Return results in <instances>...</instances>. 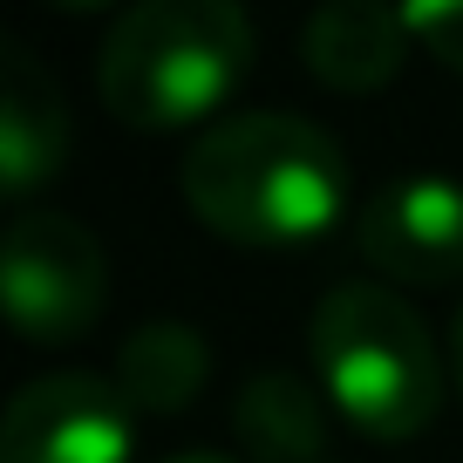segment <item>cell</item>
Returning <instances> with one entry per match:
<instances>
[{"label": "cell", "mask_w": 463, "mask_h": 463, "mask_svg": "<svg viewBox=\"0 0 463 463\" xmlns=\"http://www.w3.org/2000/svg\"><path fill=\"white\" fill-rule=\"evenodd\" d=\"M177 184L198 225L232 246H307L341 218L347 164L320 123L287 109H246L218 116L191 144Z\"/></svg>", "instance_id": "6da1fadb"}, {"label": "cell", "mask_w": 463, "mask_h": 463, "mask_svg": "<svg viewBox=\"0 0 463 463\" xmlns=\"http://www.w3.org/2000/svg\"><path fill=\"white\" fill-rule=\"evenodd\" d=\"M327 409L368 443H416L443 409V362L422 314L382 279L327 287L307 327Z\"/></svg>", "instance_id": "7a4b0ae2"}, {"label": "cell", "mask_w": 463, "mask_h": 463, "mask_svg": "<svg viewBox=\"0 0 463 463\" xmlns=\"http://www.w3.org/2000/svg\"><path fill=\"white\" fill-rule=\"evenodd\" d=\"M252 69V21L232 0H144L96 55V96L130 130H191Z\"/></svg>", "instance_id": "3957f363"}, {"label": "cell", "mask_w": 463, "mask_h": 463, "mask_svg": "<svg viewBox=\"0 0 463 463\" xmlns=\"http://www.w3.org/2000/svg\"><path fill=\"white\" fill-rule=\"evenodd\" d=\"M0 293L21 341H82L109 307V252L61 212H21L0 246Z\"/></svg>", "instance_id": "277c9868"}, {"label": "cell", "mask_w": 463, "mask_h": 463, "mask_svg": "<svg viewBox=\"0 0 463 463\" xmlns=\"http://www.w3.org/2000/svg\"><path fill=\"white\" fill-rule=\"evenodd\" d=\"M137 409L102 375H42L7 402L0 463H130Z\"/></svg>", "instance_id": "5b68a950"}, {"label": "cell", "mask_w": 463, "mask_h": 463, "mask_svg": "<svg viewBox=\"0 0 463 463\" xmlns=\"http://www.w3.org/2000/svg\"><path fill=\"white\" fill-rule=\"evenodd\" d=\"M362 260L402 287H449L463 279V184L457 177H395L375 191L354 225Z\"/></svg>", "instance_id": "8992f818"}, {"label": "cell", "mask_w": 463, "mask_h": 463, "mask_svg": "<svg viewBox=\"0 0 463 463\" xmlns=\"http://www.w3.org/2000/svg\"><path fill=\"white\" fill-rule=\"evenodd\" d=\"M409 48H416V34H409L402 7H375V0H334L300 34L307 75L327 89H347V96H368V89L395 82Z\"/></svg>", "instance_id": "52a82bcc"}, {"label": "cell", "mask_w": 463, "mask_h": 463, "mask_svg": "<svg viewBox=\"0 0 463 463\" xmlns=\"http://www.w3.org/2000/svg\"><path fill=\"white\" fill-rule=\"evenodd\" d=\"M69 157V109H61V89L42 75V61L28 48H7L0 55V184L28 198L34 184L61 171Z\"/></svg>", "instance_id": "ba28073f"}, {"label": "cell", "mask_w": 463, "mask_h": 463, "mask_svg": "<svg viewBox=\"0 0 463 463\" xmlns=\"http://www.w3.org/2000/svg\"><path fill=\"white\" fill-rule=\"evenodd\" d=\"M327 395L320 382L293 375V368H260L232 402V430L260 463H320L327 457Z\"/></svg>", "instance_id": "9c48e42d"}, {"label": "cell", "mask_w": 463, "mask_h": 463, "mask_svg": "<svg viewBox=\"0 0 463 463\" xmlns=\"http://www.w3.org/2000/svg\"><path fill=\"white\" fill-rule=\"evenodd\" d=\"M204 375H212V347L184 320H144L116 347V395L144 416H177L184 402H198Z\"/></svg>", "instance_id": "30bf717a"}, {"label": "cell", "mask_w": 463, "mask_h": 463, "mask_svg": "<svg viewBox=\"0 0 463 463\" xmlns=\"http://www.w3.org/2000/svg\"><path fill=\"white\" fill-rule=\"evenodd\" d=\"M402 21L416 48H430L443 69L463 75V0H416V7H402Z\"/></svg>", "instance_id": "8fae6325"}, {"label": "cell", "mask_w": 463, "mask_h": 463, "mask_svg": "<svg viewBox=\"0 0 463 463\" xmlns=\"http://www.w3.org/2000/svg\"><path fill=\"white\" fill-rule=\"evenodd\" d=\"M449 375H457V389H463V307H457V320H449Z\"/></svg>", "instance_id": "7c38bea8"}, {"label": "cell", "mask_w": 463, "mask_h": 463, "mask_svg": "<svg viewBox=\"0 0 463 463\" xmlns=\"http://www.w3.org/2000/svg\"><path fill=\"white\" fill-rule=\"evenodd\" d=\"M171 463H239V457H225V449H184V457H171Z\"/></svg>", "instance_id": "4fadbf2b"}]
</instances>
